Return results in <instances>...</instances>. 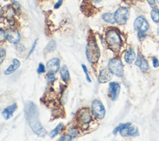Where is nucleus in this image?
<instances>
[{
  "instance_id": "18",
  "label": "nucleus",
  "mask_w": 159,
  "mask_h": 141,
  "mask_svg": "<svg viewBox=\"0 0 159 141\" xmlns=\"http://www.w3.org/2000/svg\"><path fill=\"white\" fill-rule=\"evenodd\" d=\"M124 59L125 62H127V63L129 64L132 63L135 59V54L134 51L131 48L127 50L125 53Z\"/></svg>"
},
{
  "instance_id": "30",
  "label": "nucleus",
  "mask_w": 159,
  "mask_h": 141,
  "mask_svg": "<svg viewBox=\"0 0 159 141\" xmlns=\"http://www.w3.org/2000/svg\"><path fill=\"white\" fill-rule=\"evenodd\" d=\"M16 49L19 51V52H23L25 50V47H24V45L21 44V43H19L16 45Z\"/></svg>"
},
{
  "instance_id": "25",
  "label": "nucleus",
  "mask_w": 159,
  "mask_h": 141,
  "mask_svg": "<svg viewBox=\"0 0 159 141\" xmlns=\"http://www.w3.org/2000/svg\"><path fill=\"white\" fill-rule=\"evenodd\" d=\"M71 140H72V136L70 134L63 135L58 139V140H60V141H70Z\"/></svg>"
},
{
  "instance_id": "7",
  "label": "nucleus",
  "mask_w": 159,
  "mask_h": 141,
  "mask_svg": "<svg viewBox=\"0 0 159 141\" xmlns=\"http://www.w3.org/2000/svg\"><path fill=\"white\" fill-rule=\"evenodd\" d=\"M134 27L138 32H145L148 29L149 25L143 17L139 16L135 19L134 23Z\"/></svg>"
},
{
  "instance_id": "15",
  "label": "nucleus",
  "mask_w": 159,
  "mask_h": 141,
  "mask_svg": "<svg viewBox=\"0 0 159 141\" xmlns=\"http://www.w3.org/2000/svg\"><path fill=\"white\" fill-rule=\"evenodd\" d=\"M17 107V106L16 103H13L11 106H9L7 107H6L2 111L1 114L5 119L7 120L12 116L13 112L16 110Z\"/></svg>"
},
{
  "instance_id": "11",
  "label": "nucleus",
  "mask_w": 159,
  "mask_h": 141,
  "mask_svg": "<svg viewBox=\"0 0 159 141\" xmlns=\"http://www.w3.org/2000/svg\"><path fill=\"white\" fill-rule=\"evenodd\" d=\"M112 73L109 68H104L100 71L98 76V81L100 83H105L109 81L112 79Z\"/></svg>"
},
{
  "instance_id": "34",
  "label": "nucleus",
  "mask_w": 159,
  "mask_h": 141,
  "mask_svg": "<svg viewBox=\"0 0 159 141\" xmlns=\"http://www.w3.org/2000/svg\"><path fill=\"white\" fill-rule=\"evenodd\" d=\"M152 63H153V66L155 67V68H157L158 66L159 65V62H158V60L157 58H153L152 59Z\"/></svg>"
},
{
  "instance_id": "8",
  "label": "nucleus",
  "mask_w": 159,
  "mask_h": 141,
  "mask_svg": "<svg viewBox=\"0 0 159 141\" xmlns=\"http://www.w3.org/2000/svg\"><path fill=\"white\" fill-rule=\"evenodd\" d=\"M78 120L80 124L83 125H88L91 121V112L89 109L83 108L78 114Z\"/></svg>"
},
{
  "instance_id": "5",
  "label": "nucleus",
  "mask_w": 159,
  "mask_h": 141,
  "mask_svg": "<svg viewBox=\"0 0 159 141\" xmlns=\"http://www.w3.org/2000/svg\"><path fill=\"white\" fill-rule=\"evenodd\" d=\"M114 14L116 22L119 25H124L129 18L130 11L129 9L126 7H121L119 8Z\"/></svg>"
},
{
  "instance_id": "37",
  "label": "nucleus",
  "mask_w": 159,
  "mask_h": 141,
  "mask_svg": "<svg viewBox=\"0 0 159 141\" xmlns=\"http://www.w3.org/2000/svg\"><path fill=\"white\" fill-rule=\"evenodd\" d=\"M94 2H96V3H98V2H100L101 0H93Z\"/></svg>"
},
{
  "instance_id": "13",
  "label": "nucleus",
  "mask_w": 159,
  "mask_h": 141,
  "mask_svg": "<svg viewBox=\"0 0 159 141\" xmlns=\"http://www.w3.org/2000/svg\"><path fill=\"white\" fill-rule=\"evenodd\" d=\"M6 33H7L6 39L8 40V42L12 43H16L19 42L20 39V34L17 30H15V29L10 30L6 32Z\"/></svg>"
},
{
  "instance_id": "6",
  "label": "nucleus",
  "mask_w": 159,
  "mask_h": 141,
  "mask_svg": "<svg viewBox=\"0 0 159 141\" xmlns=\"http://www.w3.org/2000/svg\"><path fill=\"white\" fill-rule=\"evenodd\" d=\"M91 109L93 114L96 118L99 119H102L104 117L106 111L104 106L101 101L98 99H94L92 102Z\"/></svg>"
},
{
  "instance_id": "32",
  "label": "nucleus",
  "mask_w": 159,
  "mask_h": 141,
  "mask_svg": "<svg viewBox=\"0 0 159 141\" xmlns=\"http://www.w3.org/2000/svg\"><path fill=\"white\" fill-rule=\"evenodd\" d=\"M147 1L151 7H152L153 9L155 8V7H156L155 0H147Z\"/></svg>"
},
{
  "instance_id": "21",
  "label": "nucleus",
  "mask_w": 159,
  "mask_h": 141,
  "mask_svg": "<svg viewBox=\"0 0 159 141\" xmlns=\"http://www.w3.org/2000/svg\"><path fill=\"white\" fill-rule=\"evenodd\" d=\"M63 127V124L62 123H60L59 124H58L57 125V127L50 132L49 135H50V138L52 139V138L55 137L57 135H58L60 133V132L62 130Z\"/></svg>"
},
{
  "instance_id": "38",
  "label": "nucleus",
  "mask_w": 159,
  "mask_h": 141,
  "mask_svg": "<svg viewBox=\"0 0 159 141\" xmlns=\"http://www.w3.org/2000/svg\"><path fill=\"white\" fill-rule=\"evenodd\" d=\"M157 35H159V27L157 29Z\"/></svg>"
},
{
  "instance_id": "28",
  "label": "nucleus",
  "mask_w": 159,
  "mask_h": 141,
  "mask_svg": "<svg viewBox=\"0 0 159 141\" xmlns=\"http://www.w3.org/2000/svg\"><path fill=\"white\" fill-rule=\"evenodd\" d=\"M37 41H38V39H37L34 41V42L33 45H32V47H31V48L30 49L29 52V53H28V55H27V58H28L29 57V56H30V55L32 53V52H34V49H35V47H36Z\"/></svg>"
},
{
  "instance_id": "3",
  "label": "nucleus",
  "mask_w": 159,
  "mask_h": 141,
  "mask_svg": "<svg viewBox=\"0 0 159 141\" xmlns=\"http://www.w3.org/2000/svg\"><path fill=\"white\" fill-rule=\"evenodd\" d=\"M86 55L89 62L95 63L98 61L100 57V51L94 40H90L88 43L86 48Z\"/></svg>"
},
{
  "instance_id": "17",
  "label": "nucleus",
  "mask_w": 159,
  "mask_h": 141,
  "mask_svg": "<svg viewBox=\"0 0 159 141\" xmlns=\"http://www.w3.org/2000/svg\"><path fill=\"white\" fill-rule=\"evenodd\" d=\"M2 15H4V17L7 19H11L13 18V16L15 14V11L13 8L9 6L4 7V10L1 11Z\"/></svg>"
},
{
  "instance_id": "10",
  "label": "nucleus",
  "mask_w": 159,
  "mask_h": 141,
  "mask_svg": "<svg viewBox=\"0 0 159 141\" xmlns=\"http://www.w3.org/2000/svg\"><path fill=\"white\" fill-rule=\"evenodd\" d=\"M60 60L58 58H52L47 63V68L48 73L55 74L60 69Z\"/></svg>"
},
{
  "instance_id": "9",
  "label": "nucleus",
  "mask_w": 159,
  "mask_h": 141,
  "mask_svg": "<svg viewBox=\"0 0 159 141\" xmlns=\"http://www.w3.org/2000/svg\"><path fill=\"white\" fill-rule=\"evenodd\" d=\"M120 90V86L117 82H111L109 84L108 93L109 97L112 101H115L119 96Z\"/></svg>"
},
{
  "instance_id": "19",
  "label": "nucleus",
  "mask_w": 159,
  "mask_h": 141,
  "mask_svg": "<svg viewBox=\"0 0 159 141\" xmlns=\"http://www.w3.org/2000/svg\"><path fill=\"white\" fill-rule=\"evenodd\" d=\"M60 76L62 80L65 82H67L70 80V73L65 65H63L60 69Z\"/></svg>"
},
{
  "instance_id": "24",
  "label": "nucleus",
  "mask_w": 159,
  "mask_h": 141,
  "mask_svg": "<svg viewBox=\"0 0 159 141\" xmlns=\"http://www.w3.org/2000/svg\"><path fill=\"white\" fill-rule=\"evenodd\" d=\"M131 125V123L130 122H127V123H123V124H120L119 125H117V127H116L113 130V134H116L118 132H120L121 130L125 129L129 126Z\"/></svg>"
},
{
  "instance_id": "29",
  "label": "nucleus",
  "mask_w": 159,
  "mask_h": 141,
  "mask_svg": "<svg viewBox=\"0 0 159 141\" xmlns=\"http://www.w3.org/2000/svg\"><path fill=\"white\" fill-rule=\"evenodd\" d=\"M5 57H6V50L2 48H1V61H0L1 63H2Z\"/></svg>"
},
{
  "instance_id": "33",
  "label": "nucleus",
  "mask_w": 159,
  "mask_h": 141,
  "mask_svg": "<svg viewBox=\"0 0 159 141\" xmlns=\"http://www.w3.org/2000/svg\"><path fill=\"white\" fill-rule=\"evenodd\" d=\"M55 78L53 76V74H50V73H48V75H47V80L48 82H52L55 80Z\"/></svg>"
},
{
  "instance_id": "26",
  "label": "nucleus",
  "mask_w": 159,
  "mask_h": 141,
  "mask_svg": "<svg viewBox=\"0 0 159 141\" xmlns=\"http://www.w3.org/2000/svg\"><path fill=\"white\" fill-rule=\"evenodd\" d=\"M81 66H82V68H83V70L84 73L85 75H86V78L87 81H88V82L91 83V78H90V77H89V75H88V69H87L86 65H84V64H82V65H81Z\"/></svg>"
},
{
  "instance_id": "12",
  "label": "nucleus",
  "mask_w": 159,
  "mask_h": 141,
  "mask_svg": "<svg viewBox=\"0 0 159 141\" xmlns=\"http://www.w3.org/2000/svg\"><path fill=\"white\" fill-rule=\"evenodd\" d=\"M135 65L139 66L142 72H146L149 67L148 62L140 54H138Z\"/></svg>"
},
{
  "instance_id": "20",
  "label": "nucleus",
  "mask_w": 159,
  "mask_h": 141,
  "mask_svg": "<svg viewBox=\"0 0 159 141\" xmlns=\"http://www.w3.org/2000/svg\"><path fill=\"white\" fill-rule=\"evenodd\" d=\"M102 18L104 20L110 24H114L116 22L115 18H114V14L112 13H109V12L104 13L102 14Z\"/></svg>"
},
{
  "instance_id": "36",
  "label": "nucleus",
  "mask_w": 159,
  "mask_h": 141,
  "mask_svg": "<svg viewBox=\"0 0 159 141\" xmlns=\"http://www.w3.org/2000/svg\"><path fill=\"white\" fill-rule=\"evenodd\" d=\"M62 3V0H58V2L54 5V8L55 9H58L61 4Z\"/></svg>"
},
{
  "instance_id": "22",
  "label": "nucleus",
  "mask_w": 159,
  "mask_h": 141,
  "mask_svg": "<svg viewBox=\"0 0 159 141\" xmlns=\"http://www.w3.org/2000/svg\"><path fill=\"white\" fill-rule=\"evenodd\" d=\"M150 16L153 22L156 23H159V10L158 9L156 8H153L150 12Z\"/></svg>"
},
{
  "instance_id": "2",
  "label": "nucleus",
  "mask_w": 159,
  "mask_h": 141,
  "mask_svg": "<svg viewBox=\"0 0 159 141\" xmlns=\"http://www.w3.org/2000/svg\"><path fill=\"white\" fill-rule=\"evenodd\" d=\"M105 39L109 48L113 52H117L120 50L122 45V40L116 30L114 29L108 30L106 34Z\"/></svg>"
},
{
  "instance_id": "1",
  "label": "nucleus",
  "mask_w": 159,
  "mask_h": 141,
  "mask_svg": "<svg viewBox=\"0 0 159 141\" xmlns=\"http://www.w3.org/2000/svg\"><path fill=\"white\" fill-rule=\"evenodd\" d=\"M25 115L32 131L39 137H44L47 134V132L41 125L39 120L37 108L32 102H28L26 104Z\"/></svg>"
},
{
  "instance_id": "14",
  "label": "nucleus",
  "mask_w": 159,
  "mask_h": 141,
  "mask_svg": "<svg viewBox=\"0 0 159 141\" xmlns=\"http://www.w3.org/2000/svg\"><path fill=\"white\" fill-rule=\"evenodd\" d=\"M120 134L123 137H134L139 135L138 129L135 127L129 126L120 131Z\"/></svg>"
},
{
  "instance_id": "27",
  "label": "nucleus",
  "mask_w": 159,
  "mask_h": 141,
  "mask_svg": "<svg viewBox=\"0 0 159 141\" xmlns=\"http://www.w3.org/2000/svg\"><path fill=\"white\" fill-rule=\"evenodd\" d=\"M37 73H43L45 71V66L43 65V64H42V63H40L39 64V66L37 68Z\"/></svg>"
},
{
  "instance_id": "35",
  "label": "nucleus",
  "mask_w": 159,
  "mask_h": 141,
  "mask_svg": "<svg viewBox=\"0 0 159 141\" xmlns=\"http://www.w3.org/2000/svg\"><path fill=\"white\" fill-rule=\"evenodd\" d=\"M13 6H14V9H16V10H17V11H19V10L20 9V4H19V2H17V1H13Z\"/></svg>"
},
{
  "instance_id": "4",
  "label": "nucleus",
  "mask_w": 159,
  "mask_h": 141,
  "mask_svg": "<svg viewBox=\"0 0 159 141\" xmlns=\"http://www.w3.org/2000/svg\"><path fill=\"white\" fill-rule=\"evenodd\" d=\"M108 68L116 76L122 77L124 75V65L121 60L119 58H113L110 59L108 63Z\"/></svg>"
},
{
  "instance_id": "31",
  "label": "nucleus",
  "mask_w": 159,
  "mask_h": 141,
  "mask_svg": "<svg viewBox=\"0 0 159 141\" xmlns=\"http://www.w3.org/2000/svg\"><path fill=\"white\" fill-rule=\"evenodd\" d=\"M0 37H1V39L2 40L3 39H6V38H7V33H6V32L4 31L2 29H1Z\"/></svg>"
},
{
  "instance_id": "23",
  "label": "nucleus",
  "mask_w": 159,
  "mask_h": 141,
  "mask_svg": "<svg viewBox=\"0 0 159 141\" xmlns=\"http://www.w3.org/2000/svg\"><path fill=\"white\" fill-rule=\"evenodd\" d=\"M56 48V42L54 40H51L44 49L45 53H48L55 50Z\"/></svg>"
},
{
  "instance_id": "16",
  "label": "nucleus",
  "mask_w": 159,
  "mask_h": 141,
  "mask_svg": "<svg viewBox=\"0 0 159 141\" xmlns=\"http://www.w3.org/2000/svg\"><path fill=\"white\" fill-rule=\"evenodd\" d=\"M20 63L17 59L16 58L12 59V64L6 69V70L4 71V74L6 75L11 74L14 71H16L20 66Z\"/></svg>"
}]
</instances>
